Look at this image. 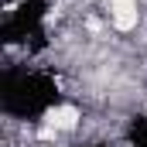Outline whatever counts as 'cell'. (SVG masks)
I'll use <instances>...</instances> for the list:
<instances>
[{"mask_svg":"<svg viewBox=\"0 0 147 147\" xmlns=\"http://www.w3.org/2000/svg\"><path fill=\"white\" fill-rule=\"evenodd\" d=\"M58 106H65V86L55 69L34 65V62H17V65L3 69L0 113L10 123H21V127L45 123Z\"/></svg>","mask_w":147,"mask_h":147,"instance_id":"1","label":"cell"},{"mask_svg":"<svg viewBox=\"0 0 147 147\" xmlns=\"http://www.w3.org/2000/svg\"><path fill=\"white\" fill-rule=\"evenodd\" d=\"M120 140H123V147H147V113L144 110H134L123 120Z\"/></svg>","mask_w":147,"mask_h":147,"instance_id":"3","label":"cell"},{"mask_svg":"<svg viewBox=\"0 0 147 147\" xmlns=\"http://www.w3.org/2000/svg\"><path fill=\"white\" fill-rule=\"evenodd\" d=\"M48 17L51 0H14L3 10L0 21V41L7 48H24L28 55H38L48 41Z\"/></svg>","mask_w":147,"mask_h":147,"instance_id":"2","label":"cell"},{"mask_svg":"<svg viewBox=\"0 0 147 147\" xmlns=\"http://www.w3.org/2000/svg\"><path fill=\"white\" fill-rule=\"evenodd\" d=\"M72 147H113V144L103 140V137H89V140H79V144H72Z\"/></svg>","mask_w":147,"mask_h":147,"instance_id":"4","label":"cell"}]
</instances>
